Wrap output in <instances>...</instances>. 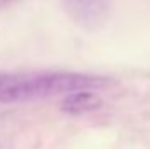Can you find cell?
Here are the masks:
<instances>
[{"label": "cell", "instance_id": "cell-2", "mask_svg": "<svg viewBox=\"0 0 150 149\" xmlns=\"http://www.w3.org/2000/svg\"><path fill=\"white\" fill-rule=\"evenodd\" d=\"M61 4L75 23L94 28L107 19L112 0H61Z\"/></svg>", "mask_w": 150, "mask_h": 149}, {"label": "cell", "instance_id": "cell-1", "mask_svg": "<svg viewBox=\"0 0 150 149\" xmlns=\"http://www.w3.org/2000/svg\"><path fill=\"white\" fill-rule=\"evenodd\" d=\"M110 84H113L112 79L77 72L0 74V104L70 95L75 91H100Z\"/></svg>", "mask_w": 150, "mask_h": 149}, {"label": "cell", "instance_id": "cell-3", "mask_svg": "<svg viewBox=\"0 0 150 149\" xmlns=\"http://www.w3.org/2000/svg\"><path fill=\"white\" fill-rule=\"evenodd\" d=\"M101 98L94 91H75L65 97L61 102V111L68 114H84L101 107Z\"/></svg>", "mask_w": 150, "mask_h": 149}]
</instances>
